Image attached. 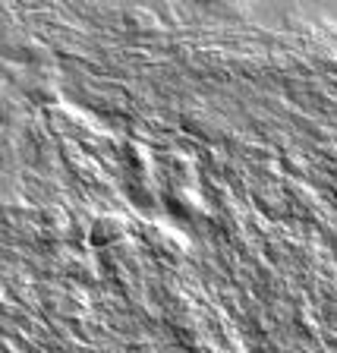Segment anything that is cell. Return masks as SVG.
Returning <instances> with one entry per match:
<instances>
[{
    "label": "cell",
    "mask_w": 337,
    "mask_h": 353,
    "mask_svg": "<svg viewBox=\"0 0 337 353\" xmlns=\"http://www.w3.org/2000/svg\"><path fill=\"white\" fill-rule=\"evenodd\" d=\"M190 120H192V132H198V136H212L214 126H218V120L208 110H192Z\"/></svg>",
    "instance_id": "6da1fadb"
},
{
    "label": "cell",
    "mask_w": 337,
    "mask_h": 353,
    "mask_svg": "<svg viewBox=\"0 0 337 353\" xmlns=\"http://www.w3.org/2000/svg\"><path fill=\"white\" fill-rule=\"evenodd\" d=\"M176 208H180V212H190V214H198L202 212V205H198V196L196 192H176Z\"/></svg>",
    "instance_id": "7a4b0ae2"
},
{
    "label": "cell",
    "mask_w": 337,
    "mask_h": 353,
    "mask_svg": "<svg viewBox=\"0 0 337 353\" xmlns=\"http://www.w3.org/2000/svg\"><path fill=\"white\" fill-rule=\"evenodd\" d=\"M334 199H337V186H334Z\"/></svg>",
    "instance_id": "3957f363"
}]
</instances>
